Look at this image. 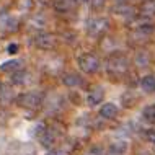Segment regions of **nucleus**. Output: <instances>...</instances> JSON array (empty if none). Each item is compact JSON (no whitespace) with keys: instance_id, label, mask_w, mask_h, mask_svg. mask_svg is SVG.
I'll list each match as a JSON object with an SVG mask.
<instances>
[{"instance_id":"f257e3e1","label":"nucleus","mask_w":155,"mask_h":155,"mask_svg":"<svg viewBox=\"0 0 155 155\" xmlns=\"http://www.w3.org/2000/svg\"><path fill=\"white\" fill-rule=\"evenodd\" d=\"M129 69V61L126 59L123 54H113L106 61V74L113 78H121L124 77Z\"/></svg>"},{"instance_id":"f03ea898","label":"nucleus","mask_w":155,"mask_h":155,"mask_svg":"<svg viewBox=\"0 0 155 155\" xmlns=\"http://www.w3.org/2000/svg\"><path fill=\"white\" fill-rule=\"evenodd\" d=\"M16 103L23 108H28V110H38L43 103V96L38 91H26L16 98Z\"/></svg>"},{"instance_id":"7ed1b4c3","label":"nucleus","mask_w":155,"mask_h":155,"mask_svg":"<svg viewBox=\"0 0 155 155\" xmlns=\"http://www.w3.org/2000/svg\"><path fill=\"white\" fill-rule=\"evenodd\" d=\"M78 67L85 74H95L100 69V59L95 54H83L78 57Z\"/></svg>"},{"instance_id":"20e7f679","label":"nucleus","mask_w":155,"mask_h":155,"mask_svg":"<svg viewBox=\"0 0 155 155\" xmlns=\"http://www.w3.org/2000/svg\"><path fill=\"white\" fill-rule=\"evenodd\" d=\"M35 44L38 49H43V51H51V49L56 48V36L51 35V33H41V35L36 36Z\"/></svg>"},{"instance_id":"39448f33","label":"nucleus","mask_w":155,"mask_h":155,"mask_svg":"<svg viewBox=\"0 0 155 155\" xmlns=\"http://www.w3.org/2000/svg\"><path fill=\"white\" fill-rule=\"evenodd\" d=\"M108 26H110L108 20L95 18V20H91V21L88 23V33H90V36H101L103 33L108 31Z\"/></svg>"},{"instance_id":"423d86ee","label":"nucleus","mask_w":155,"mask_h":155,"mask_svg":"<svg viewBox=\"0 0 155 155\" xmlns=\"http://www.w3.org/2000/svg\"><path fill=\"white\" fill-rule=\"evenodd\" d=\"M104 98V91L101 87H96V88H93L88 93V96H87V104L88 106H96V104H100L103 101Z\"/></svg>"},{"instance_id":"0eeeda50","label":"nucleus","mask_w":155,"mask_h":155,"mask_svg":"<svg viewBox=\"0 0 155 155\" xmlns=\"http://www.w3.org/2000/svg\"><path fill=\"white\" fill-rule=\"evenodd\" d=\"M139 12H140V16H144V18L155 16V0H144L140 3Z\"/></svg>"},{"instance_id":"6e6552de","label":"nucleus","mask_w":155,"mask_h":155,"mask_svg":"<svg viewBox=\"0 0 155 155\" xmlns=\"http://www.w3.org/2000/svg\"><path fill=\"white\" fill-rule=\"evenodd\" d=\"M116 114H118V106L114 103H104L100 110V116L103 119H113L116 118Z\"/></svg>"},{"instance_id":"1a4fd4ad","label":"nucleus","mask_w":155,"mask_h":155,"mask_svg":"<svg viewBox=\"0 0 155 155\" xmlns=\"http://www.w3.org/2000/svg\"><path fill=\"white\" fill-rule=\"evenodd\" d=\"M126 150H127V144L124 140H118V142H113L108 147L106 155H124Z\"/></svg>"},{"instance_id":"9d476101","label":"nucleus","mask_w":155,"mask_h":155,"mask_svg":"<svg viewBox=\"0 0 155 155\" xmlns=\"http://www.w3.org/2000/svg\"><path fill=\"white\" fill-rule=\"evenodd\" d=\"M39 142L43 147H52V144L56 142V132L52 131V129H48V131H44L43 134L39 136Z\"/></svg>"},{"instance_id":"9b49d317","label":"nucleus","mask_w":155,"mask_h":155,"mask_svg":"<svg viewBox=\"0 0 155 155\" xmlns=\"http://www.w3.org/2000/svg\"><path fill=\"white\" fill-rule=\"evenodd\" d=\"M30 74L26 72V70H16V72H13V75H12V82L16 83V85H26L28 82H30Z\"/></svg>"},{"instance_id":"f8f14e48","label":"nucleus","mask_w":155,"mask_h":155,"mask_svg":"<svg viewBox=\"0 0 155 155\" xmlns=\"http://www.w3.org/2000/svg\"><path fill=\"white\" fill-rule=\"evenodd\" d=\"M75 5H77V2H75V0H56V3H54L56 10L57 12H62V13L74 10Z\"/></svg>"},{"instance_id":"ddd939ff","label":"nucleus","mask_w":155,"mask_h":155,"mask_svg":"<svg viewBox=\"0 0 155 155\" xmlns=\"http://www.w3.org/2000/svg\"><path fill=\"white\" fill-rule=\"evenodd\" d=\"M140 87L145 93H155V77L153 75H145V77H142Z\"/></svg>"},{"instance_id":"4468645a","label":"nucleus","mask_w":155,"mask_h":155,"mask_svg":"<svg viewBox=\"0 0 155 155\" xmlns=\"http://www.w3.org/2000/svg\"><path fill=\"white\" fill-rule=\"evenodd\" d=\"M62 83H64L65 87H69V88H74V87L80 85V78H78L77 74H64V77H62Z\"/></svg>"},{"instance_id":"2eb2a0df","label":"nucleus","mask_w":155,"mask_h":155,"mask_svg":"<svg viewBox=\"0 0 155 155\" xmlns=\"http://www.w3.org/2000/svg\"><path fill=\"white\" fill-rule=\"evenodd\" d=\"M2 72H16V70H21V61H7L0 65Z\"/></svg>"},{"instance_id":"dca6fc26","label":"nucleus","mask_w":155,"mask_h":155,"mask_svg":"<svg viewBox=\"0 0 155 155\" xmlns=\"http://www.w3.org/2000/svg\"><path fill=\"white\" fill-rule=\"evenodd\" d=\"M134 62H136L137 67H147L150 64V56L147 52H139L136 56V59H134Z\"/></svg>"},{"instance_id":"f3484780","label":"nucleus","mask_w":155,"mask_h":155,"mask_svg":"<svg viewBox=\"0 0 155 155\" xmlns=\"http://www.w3.org/2000/svg\"><path fill=\"white\" fill-rule=\"evenodd\" d=\"M142 116H144V119L147 121V123L155 124V104H150V106L145 108L144 113H142Z\"/></svg>"},{"instance_id":"a211bd4d","label":"nucleus","mask_w":155,"mask_h":155,"mask_svg":"<svg viewBox=\"0 0 155 155\" xmlns=\"http://www.w3.org/2000/svg\"><path fill=\"white\" fill-rule=\"evenodd\" d=\"M153 30H155V26L150 21H142L137 25V31L142 33V35H152Z\"/></svg>"},{"instance_id":"6ab92c4d","label":"nucleus","mask_w":155,"mask_h":155,"mask_svg":"<svg viewBox=\"0 0 155 155\" xmlns=\"http://www.w3.org/2000/svg\"><path fill=\"white\" fill-rule=\"evenodd\" d=\"M136 96H134V93L132 91H126V93L121 96V101H123V104L126 108H131V106H134V103H136Z\"/></svg>"},{"instance_id":"aec40b11","label":"nucleus","mask_w":155,"mask_h":155,"mask_svg":"<svg viewBox=\"0 0 155 155\" xmlns=\"http://www.w3.org/2000/svg\"><path fill=\"white\" fill-rule=\"evenodd\" d=\"M114 12L118 15H132L134 13V8L132 7H129V5H126V3H121V7H116L114 8Z\"/></svg>"},{"instance_id":"412c9836","label":"nucleus","mask_w":155,"mask_h":155,"mask_svg":"<svg viewBox=\"0 0 155 155\" xmlns=\"http://www.w3.org/2000/svg\"><path fill=\"white\" fill-rule=\"evenodd\" d=\"M8 20H10L8 12H7V10H2V12H0V28H7Z\"/></svg>"},{"instance_id":"4be33fe9","label":"nucleus","mask_w":155,"mask_h":155,"mask_svg":"<svg viewBox=\"0 0 155 155\" xmlns=\"http://www.w3.org/2000/svg\"><path fill=\"white\" fill-rule=\"evenodd\" d=\"M18 25H20V21L16 18H10V20H8V23H7V30L8 31H16V30H18Z\"/></svg>"},{"instance_id":"5701e85b","label":"nucleus","mask_w":155,"mask_h":155,"mask_svg":"<svg viewBox=\"0 0 155 155\" xmlns=\"http://www.w3.org/2000/svg\"><path fill=\"white\" fill-rule=\"evenodd\" d=\"M18 7L21 8V10H31L33 7V0H18Z\"/></svg>"},{"instance_id":"b1692460","label":"nucleus","mask_w":155,"mask_h":155,"mask_svg":"<svg viewBox=\"0 0 155 155\" xmlns=\"http://www.w3.org/2000/svg\"><path fill=\"white\" fill-rule=\"evenodd\" d=\"M145 137H147L149 142H152V144H155V131H147V134H145Z\"/></svg>"},{"instance_id":"393cba45","label":"nucleus","mask_w":155,"mask_h":155,"mask_svg":"<svg viewBox=\"0 0 155 155\" xmlns=\"http://www.w3.org/2000/svg\"><path fill=\"white\" fill-rule=\"evenodd\" d=\"M46 155H65L64 150H61V149H52V150H49Z\"/></svg>"},{"instance_id":"a878e982","label":"nucleus","mask_w":155,"mask_h":155,"mask_svg":"<svg viewBox=\"0 0 155 155\" xmlns=\"http://www.w3.org/2000/svg\"><path fill=\"white\" fill-rule=\"evenodd\" d=\"M7 51H8V54H16V51H18V44H10L7 48Z\"/></svg>"},{"instance_id":"bb28decb","label":"nucleus","mask_w":155,"mask_h":155,"mask_svg":"<svg viewBox=\"0 0 155 155\" xmlns=\"http://www.w3.org/2000/svg\"><path fill=\"white\" fill-rule=\"evenodd\" d=\"M104 5V0H93V8H101Z\"/></svg>"},{"instance_id":"cd10ccee","label":"nucleus","mask_w":155,"mask_h":155,"mask_svg":"<svg viewBox=\"0 0 155 155\" xmlns=\"http://www.w3.org/2000/svg\"><path fill=\"white\" fill-rule=\"evenodd\" d=\"M116 2H118V3H126L127 0H116Z\"/></svg>"},{"instance_id":"c85d7f7f","label":"nucleus","mask_w":155,"mask_h":155,"mask_svg":"<svg viewBox=\"0 0 155 155\" xmlns=\"http://www.w3.org/2000/svg\"><path fill=\"white\" fill-rule=\"evenodd\" d=\"M75 2H77V3H78V2H87V0H75Z\"/></svg>"}]
</instances>
